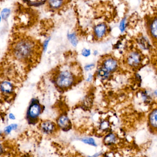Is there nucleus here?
I'll use <instances>...</instances> for the list:
<instances>
[{
	"label": "nucleus",
	"instance_id": "4",
	"mask_svg": "<svg viewBox=\"0 0 157 157\" xmlns=\"http://www.w3.org/2000/svg\"><path fill=\"white\" fill-rule=\"evenodd\" d=\"M141 61V56L137 52H132L128 56L127 63L131 67H136Z\"/></svg>",
	"mask_w": 157,
	"mask_h": 157
},
{
	"label": "nucleus",
	"instance_id": "17",
	"mask_svg": "<svg viewBox=\"0 0 157 157\" xmlns=\"http://www.w3.org/2000/svg\"><path fill=\"white\" fill-rule=\"evenodd\" d=\"M17 128H18V124H12L5 127L4 128V132L6 134H9L10 133L12 130H16Z\"/></svg>",
	"mask_w": 157,
	"mask_h": 157
},
{
	"label": "nucleus",
	"instance_id": "15",
	"mask_svg": "<svg viewBox=\"0 0 157 157\" xmlns=\"http://www.w3.org/2000/svg\"><path fill=\"white\" fill-rule=\"evenodd\" d=\"M81 141L85 144H89L91 146L96 147L97 146L95 140L93 138L91 137H85L81 139Z\"/></svg>",
	"mask_w": 157,
	"mask_h": 157
},
{
	"label": "nucleus",
	"instance_id": "24",
	"mask_svg": "<svg viewBox=\"0 0 157 157\" xmlns=\"http://www.w3.org/2000/svg\"><path fill=\"white\" fill-rule=\"evenodd\" d=\"M94 64H90V65H87L85 66V69L86 71H88L92 69L94 67Z\"/></svg>",
	"mask_w": 157,
	"mask_h": 157
},
{
	"label": "nucleus",
	"instance_id": "10",
	"mask_svg": "<svg viewBox=\"0 0 157 157\" xmlns=\"http://www.w3.org/2000/svg\"><path fill=\"white\" fill-rule=\"evenodd\" d=\"M1 90L4 93H11L13 90V86L10 82L3 81L1 84Z\"/></svg>",
	"mask_w": 157,
	"mask_h": 157
},
{
	"label": "nucleus",
	"instance_id": "29",
	"mask_svg": "<svg viewBox=\"0 0 157 157\" xmlns=\"http://www.w3.org/2000/svg\"><path fill=\"white\" fill-rule=\"evenodd\" d=\"M110 157V156H106V157Z\"/></svg>",
	"mask_w": 157,
	"mask_h": 157
},
{
	"label": "nucleus",
	"instance_id": "2",
	"mask_svg": "<svg viewBox=\"0 0 157 157\" xmlns=\"http://www.w3.org/2000/svg\"><path fill=\"white\" fill-rule=\"evenodd\" d=\"M74 81L73 74L68 71H64L59 74L56 80V83L59 87L64 89L71 86Z\"/></svg>",
	"mask_w": 157,
	"mask_h": 157
},
{
	"label": "nucleus",
	"instance_id": "7",
	"mask_svg": "<svg viewBox=\"0 0 157 157\" xmlns=\"http://www.w3.org/2000/svg\"><path fill=\"white\" fill-rule=\"evenodd\" d=\"M58 124L60 128L63 130H66L70 126V121L67 117L66 116H62L58 120Z\"/></svg>",
	"mask_w": 157,
	"mask_h": 157
},
{
	"label": "nucleus",
	"instance_id": "16",
	"mask_svg": "<svg viewBox=\"0 0 157 157\" xmlns=\"http://www.w3.org/2000/svg\"><path fill=\"white\" fill-rule=\"evenodd\" d=\"M68 38L69 40H70L73 46L76 47L77 45L78 41L75 34L72 33L70 34H68Z\"/></svg>",
	"mask_w": 157,
	"mask_h": 157
},
{
	"label": "nucleus",
	"instance_id": "19",
	"mask_svg": "<svg viewBox=\"0 0 157 157\" xmlns=\"http://www.w3.org/2000/svg\"><path fill=\"white\" fill-rule=\"evenodd\" d=\"M126 27V19L124 18L121 21L119 25V29L122 33L125 31Z\"/></svg>",
	"mask_w": 157,
	"mask_h": 157
},
{
	"label": "nucleus",
	"instance_id": "13",
	"mask_svg": "<svg viewBox=\"0 0 157 157\" xmlns=\"http://www.w3.org/2000/svg\"><path fill=\"white\" fill-rule=\"evenodd\" d=\"M116 140V137L113 134H109L104 139V142L106 145H111L114 143Z\"/></svg>",
	"mask_w": 157,
	"mask_h": 157
},
{
	"label": "nucleus",
	"instance_id": "9",
	"mask_svg": "<svg viewBox=\"0 0 157 157\" xmlns=\"http://www.w3.org/2000/svg\"><path fill=\"white\" fill-rule=\"evenodd\" d=\"M149 33L151 37L157 41V17L152 20L149 25Z\"/></svg>",
	"mask_w": 157,
	"mask_h": 157
},
{
	"label": "nucleus",
	"instance_id": "11",
	"mask_svg": "<svg viewBox=\"0 0 157 157\" xmlns=\"http://www.w3.org/2000/svg\"><path fill=\"white\" fill-rule=\"evenodd\" d=\"M149 123L153 128L157 129V109L153 110L149 115Z\"/></svg>",
	"mask_w": 157,
	"mask_h": 157
},
{
	"label": "nucleus",
	"instance_id": "18",
	"mask_svg": "<svg viewBox=\"0 0 157 157\" xmlns=\"http://www.w3.org/2000/svg\"><path fill=\"white\" fill-rule=\"evenodd\" d=\"M10 10L9 9H4L2 12V17L4 20H6L10 16Z\"/></svg>",
	"mask_w": 157,
	"mask_h": 157
},
{
	"label": "nucleus",
	"instance_id": "12",
	"mask_svg": "<svg viewBox=\"0 0 157 157\" xmlns=\"http://www.w3.org/2000/svg\"><path fill=\"white\" fill-rule=\"evenodd\" d=\"M98 75L101 78L106 79L107 78H109L110 73L102 67H101L98 70Z\"/></svg>",
	"mask_w": 157,
	"mask_h": 157
},
{
	"label": "nucleus",
	"instance_id": "23",
	"mask_svg": "<svg viewBox=\"0 0 157 157\" xmlns=\"http://www.w3.org/2000/svg\"><path fill=\"white\" fill-rule=\"evenodd\" d=\"M50 40V38H48V39H47L46 40H45V42H44V51H46L47 48L48 46V43H49Z\"/></svg>",
	"mask_w": 157,
	"mask_h": 157
},
{
	"label": "nucleus",
	"instance_id": "20",
	"mask_svg": "<svg viewBox=\"0 0 157 157\" xmlns=\"http://www.w3.org/2000/svg\"><path fill=\"white\" fill-rule=\"evenodd\" d=\"M27 2H28V4H29V5L34 6H40V5H42V4L45 3V2L44 1H28Z\"/></svg>",
	"mask_w": 157,
	"mask_h": 157
},
{
	"label": "nucleus",
	"instance_id": "6",
	"mask_svg": "<svg viewBox=\"0 0 157 157\" xmlns=\"http://www.w3.org/2000/svg\"><path fill=\"white\" fill-rule=\"evenodd\" d=\"M107 31V27L104 24H100L95 26L94 29V33L98 38H101L105 35Z\"/></svg>",
	"mask_w": 157,
	"mask_h": 157
},
{
	"label": "nucleus",
	"instance_id": "27",
	"mask_svg": "<svg viewBox=\"0 0 157 157\" xmlns=\"http://www.w3.org/2000/svg\"><path fill=\"white\" fill-rule=\"evenodd\" d=\"M100 153H95L94 155H93V156H89L88 157H98V156H100Z\"/></svg>",
	"mask_w": 157,
	"mask_h": 157
},
{
	"label": "nucleus",
	"instance_id": "25",
	"mask_svg": "<svg viewBox=\"0 0 157 157\" xmlns=\"http://www.w3.org/2000/svg\"><path fill=\"white\" fill-rule=\"evenodd\" d=\"M9 118L11 120H14L15 119V117L13 113H10L9 115Z\"/></svg>",
	"mask_w": 157,
	"mask_h": 157
},
{
	"label": "nucleus",
	"instance_id": "5",
	"mask_svg": "<svg viewBox=\"0 0 157 157\" xmlns=\"http://www.w3.org/2000/svg\"><path fill=\"white\" fill-rule=\"evenodd\" d=\"M41 108L40 105L37 103H33L30 105L27 113V115L30 118L34 119L37 118L39 116L41 113Z\"/></svg>",
	"mask_w": 157,
	"mask_h": 157
},
{
	"label": "nucleus",
	"instance_id": "28",
	"mask_svg": "<svg viewBox=\"0 0 157 157\" xmlns=\"http://www.w3.org/2000/svg\"><path fill=\"white\" fill-rule=\"evenodd\" d=\"M154 93H155V94L157 96V90H155V91L154 92Z\"/></svg>",
	"mask_w": 157,
	"mask_h": 157
},
{
	"label": "nucleus",
	"instance_id": "22",
	"mask_svg": "<svg viewBox=\"0 0 157 157\" xmlns=\"http://www.w3.org/2000/svg\"><path fill=\"white\" fill-rule=\"evenodd\" d=\"M108 126H109L108 123H107V122L104 121V122H103L101 124V128L102 129H105L108 128Z\"/></svg>",
	"mask_w": 157,
	"mask_h": 157
},
{
	"label": "nucleus",
	"instance_id": "1",
	"mask_svg": "<svg viewBox=\"0 0 157 157\" xmlns=\"http://www.w3.org/2000/svg\"><path fill=\"white\" fill-rule=\"evenodd\" d=\"M35 44L33 41L29 39H23L19 41L15 45L14 53L15 56L20 60L30 59L33 55Z\"/></svg>",
	"mask_w": 157,
	"mask_h": 157
},
{
	"label": "nucleus",
	"instance_id": "3",
	"mask_svg": "<svg viewBox=\"0 0 157 157\" xmlns=\"http://www.w3.org/2000/svg\"><path fill=\"white\" fill-rule=\"evenodd\" d=\"M117 66L118 65L116 60L112 58H110L105 59L104 61L102 67H101L111 73L116 70Z\"/></svg>",
	"mask_w": 157,
	"mask_h": 157
},
{
	"label": "nucleus",
	"instance_id": "14",
	"mask_svg": "<svg viewBox=\"0 0 157 157\" xmlns=\"http://www.w3.org/2000/svg\"><path fill=\"white\" fill-rule=\"evenodd\" d=\"M49 6L53 9H58L63 4V2L61 1H50L48 2Z\"/></svg>",
	"mask_w": 157,
	"mask_h": 157
},
{
	"label": "nucleus",
	"instance_id": "21",
	"mask_svg": "<svg viewBox=\"0 0 157 157\" xmlns=\"http://www.w3.org/2000/svg\"><path fill=\"white\" fill-rule=\"evenodd\" d=\"M90 49H86V48H84V49L82 50V55L83 56L88 57L90 56Z\"/></svg>",
	"mask_w": 157,
	"mask_h": 157
},
{
	"label": "nucleus",
	"instance_id": "26",
	"mask_svg": "<svg viewBox=\"0 0 157 157\" xmlns=\"http://www.w3.org/2000/svg\"><path fill=\"white\" fill-rule=\"evenodd\" d=\"M92 79V76L91 75H90L89 77H88V79H87V81L90 82L91 80Z\"/></svg>",
	"mask_w": 157,
	"mask_h": 157
},
{
	"label": "nucleus",
	"instance_id": "8",
	"mask_svg": "<svg viewBox=\"0 0 157 157\" xmlns=\"http://www.w3.org/2000/svg\"><path fill=\"white\" fill-rule=\"evenodd\" d=\"M55 124L51 121H46L43 122L41 125V128L44 133L51 134L55 129Z\"/></svg>",
	"mask_w": 157,
	"mask_h": 157
}]
</instances>
